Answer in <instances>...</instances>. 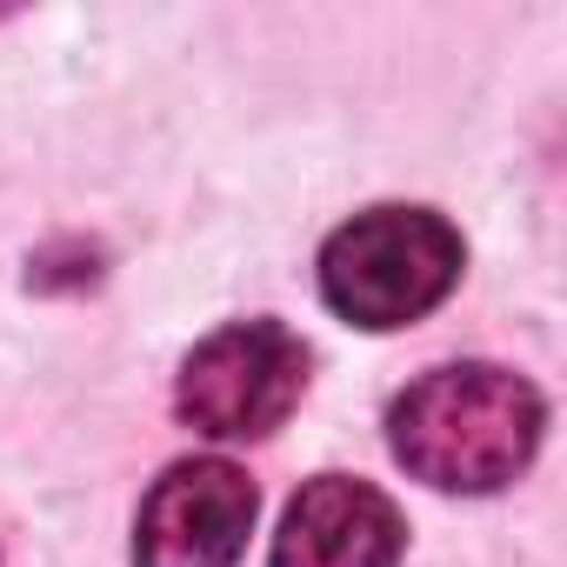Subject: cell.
I'll return each mask as SVG.
<instances>
[{"mask_svg": "<svg viewBox=\"0 0 567 567\" xmlns=\"http://www.w3.org/2000/svg\"><path fill=\"white\" fill-rule=\"evenodd\" d=\"M547 434V401L494 361L427 368L388 401V454L434 494H501L527 474Z\"/></svg>", "mask_w": 567, "mask_h": 567, "instance_id": "1", "label": "cell"}, {"mask_svg": "<svg viewBox=\"0 0 567 567\" xmlns=\"http://www.w3.org/2000/svg\"><path fill=\"white\" fill-rule=\"evenodd\" d=\"M467 267L461 227L434 207H361L321 247V301L368 334L427 321Z\"/></svg>", "mask_w": 567, "mask_h": 567, "instance_id": "2", "label": "cell"}, {"mask_svg": "<svg viewBox=\"0 0 567 567\" xmlns=\"http://www.w3.org/2000/svg\"><path fill=\"white\" fill-rule=\"evenodd\" d=\"M308 341L280 321H234L207 334L174 381V414L207 441H267L308 394Z\"/></svg>", "mask_w": 567, "mask_h": 567, "instance_id": "3", "label": "cell"}, {"mask_svg": "<svg viewBox=\"0 0 567 567\" xmlns=\"http://www.w3.org/2000/svg\"><path fill=\"white\" fill-rule=\"evenodd\" d=\"M260 494L234 461H174L134 514V567H234Z\"/></svg>", "mask_w": 567, "mask_h": 567, "instance_id": "4", "label": "cell"}, {"mask_svg": "<svg viewBox=\"0 0 567 567\" xmlns=\"http://www.w3.org/2000/svg\"><path fill=\"white\" fill-rule=\"evenodd\" d=\"M408 520L361 474H315L280 514L267 567H401Z\"/></svg>", "mask_w": 567, "mask_h": 567, "instance_id": "5", "label": "cell"}, {"mask_svg": "<svg viewBox=\"0 0 567 567\" xmlns=\"http://www.w3.org/2000/svg\"><path fill=\"white\" fill-rule=\"evenodd\" d=\"M107 274V254L94 240H48L34 260H28V288L34 295H81Z\"/></svg>", "mask_w": 567, "mask_h": 567, "instance_id": "6", "label": "cell"}]
</instances>
